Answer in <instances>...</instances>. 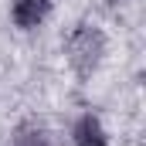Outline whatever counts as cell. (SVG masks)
Masks as SVG:
<instances>
[{
	"label": "cell",
	"instance_id": "7a4b0ae2",
	"mask_svg": "<svg viewBox=\"0 0 146 146\" xmlns=\"http://www.w3.org/2000/svg\"><path fill=\"white\" fill-rule=\"evenodd\" d=\"M48 10H51V0H14V24L31 31L48 17Z\"/></svg>",
	"mask_w": 146,
	"mask_h": 146
},
{
	"label": "cell",
	"instance_id": "5b68a950",
	"mask_svg": "<svg viewBox=\"0 0 146 146\" xmlns=\"http://www.w3.org/2000/svg\"><path fill=\"white\" fill-rule=\"evenodd\" d=\"M112 3H126V0H112Z\"/></svg>",
	"mask_w": 146,
	"mask_h": 146
},
{
	"label": "cell",
	"instance_id": "3957f363",
	"mask_svg": "<svg viewBox=\"0 0 146 146\" xmlns=\"http://www.w3.org/2000/svg\"><path fill=\"white\" fill-rule=\"evenodd\" d=\"M72 139L75 146H106V129L95 115H82L72 129Z\"/></svg>",
	"mask_w": 146,
	"mask_h": 146
},
{
	"label": "cell",
	"instance_id": "6da1fadb",
	"mask_svg": "<svg viewBox=\"0 0 146 146\" xmlns=\"http://www.w3.org/2000/svg\"><path fill=\"white\" fill-rule=\"evenodd\" d=\"M102 54H106V34L99 27H92V24H78L75 34L68 37V61H72V68L85 78V75H92L99 68Z\"/></svg>",
	"mask_w": 146,
	"mask_h": 146
},
{
	"label": "cell",
	"instance_id": "277c9868",
	"mask_svg": "<svg viewBox=\"0 0 146 146\" xmlns=\"http://www.w3.org/2000/svg\"><path fill=\"white\" fill-rule=\"evenodd\" d=\"M14 146H51V139L44 136V129H34V126H24L21 133H17V139Z\"/></svg>",
	"mask_w": 146,
	"mask_h": 146
}]
</instances>
